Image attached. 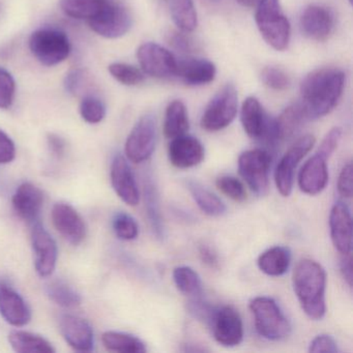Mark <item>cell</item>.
Here are the masks:
<instances>
[{
  "mask_svg": "<svg viewBox=\"0 0 353 353\" xmlns=\"http://www.w3.org/2000/svg\"><path fill=\"white\" fill-rule=\"evenodd\" d=\"M239 96L233 84L219 90L204 110L200 125L208 132H218L231 125L237 114Z\"/></svg>",
  "mask_w": 353,
  "mask_h": 353,
  "instance_id": "8992f818",
  "label": "cell"
},
{
  "mask_svg": "<svg viewBox=\"0 0 353 353\" xmlns=\"http://www.w3.org/2000/svg\"><path fill=\"white\" fill-rule=\"evenodd\" d=\"M339 194L345 198L352 197V163L348 162L342 170L338 179Z\"/></svg>",
  "mask_w": 353,
  "mask_h": 353,
  "instance_id": "bcb514c9",
  "label": "cell"
},
{
  "mask_svg": "<svg viewBox=\"0 0 353 353\" xmlns=\"http://www.w3.org/2000/svg\"><path fill=\"white\" fill-rule=\"evenodd\" d=\"M256 330L262 338L282 341L290 336L291 325L274 299L258 296L250 301Z\"/></svg>",
  "mask_w": 353,
  "mask_h": 353,
  "instance_id": "277c9868",
  "label": "cell"
},
{
  "mask_svg": "<svg viewBox=\"0 0 353 353\" xmlns=\"http://www.w3.org/2000/svg\"><path fill=\"white\" fill-rule=\"evenodd\" d=\"M315 142L313 135L307 134L303 136L290 146L279 162L274 172V181L279 193L283 197H288L292 192L295 170L299 162L311 152Z\"/></svg>",
  "mask_w": 353,
  "mask_h": 353,
  "instance_id": "ba28073f",
  "label": "cell"
},
{
  "mask_svg": "<svg viewBox=\"0 0 353 353\" xmlns=\"http://www.w3.org/2000/svg\"><path fill=\"white\" fill-rule=\"evenodd\" d=\"M110 176L117 195L128 205H137L140 201L139 190L133 171L125 157L117 154L113 159Z\"/></svg>",
  "mask_w": 353,
  "mask_h": 353,
  "instance_id": "ac0fdd59",
  "label": "cell"
},
{
  "mask_svg": "<svg viewBox=\"0 0 353 353\" xmlns=\"http://www.w3.org/2000/svg\"><path fill=\"white\" fill-rule=\"evenodd\" d=\"M344 72L336 68H322L307 74L301 83V102L307 121L332 112L345 88Z\"/></svg>",
  "mask_w": 353,
  "mask_h": 353,
  "instance_id": "6da1fadb",
  "label": "cell"
},
{
  "mask_svg": "<svg viewBox=\"0 0 353 353\" xmlns=\"http://www.w3.org/2000/svg\"><path fill=\"white\" fill-rule=\"evenodd\" d=\"M293 289L307 317L320 320L326 312V272L315 260L303 259L295 266Z\"/></svg>",
  "mask_w": 353,
  "mask_h": 353,
  "instance_id": "7a4b0ae2",
  "label": "cell"
},
{
  "mask_svg": "<svg viewBox=\"0 0 353 353\" xmlns=\"http://www.w3.org/2000/svg\"><path fill=\"white\" fill-rule=\"evenodd\" d=\"M334 14L324 6H309L299 18V28L303 36L316 42L327 40L334 32Z\"/></svg>",
  "mask_w": 353,
  "mask_h": 353,
  "instance_id": "5bb4252c",
  "label": "cell"
},
{
  "mask_svg": "<svg viewBox=\"0 0 353 353\" xmlns=\"http://www.w3.org/2000/svg\"><path fill=\"white\" fill-rule=\"evenodd\" d=\"M330 239L341 255L351 253L352 248V219L350 210L344 202H336L330 214Z\"/></svg>",
  "mask_w": 353,
  "mask_h": 353,
  "instance_id": "ffe728a7",
  "label": "cell"
},
{
  "mask_svg": "<svg viewBox=\"0 0 353 353\" xmlns=\"http://www.w3.org/2000/svg\"><path fill=\"white\" fill-rule=\"evenodd\" d=\"M113 231L117 236L123 241H133L139 234V226L135 219L125 212L115 214L112 221Z\"/></svg>",
  "mask_w": 353,
  "mask_h": 353,
  "instance_id": "8d00e7d4",
  "label": "cell"
},
{
  "mask_svg": "<svg viewBox=\"0 0 353 353\" xmlns=\"http://www.w3.org/2000/svg\"><path fill=\"white\" fill-rule=\"evenodd\" d=\"M108 71L117 82L127 86L139 85L144 81L145 75L138 68L123 63H111Z\"/></svg>",
  "mask_w": 353,
  "mask_h": 353,
  "instance_id": "d590c367",
  "label": "cell"
},
{
  "mask_svg": "<svg viewBox=\"0 0 353 353\" xmlns=\"http://www.w3.org/2000/svg\"><path fill=\"white\" fill-rule=\"evenodd\" d=\"M327 160L316 152L305 162L299 174V187L307 195L321 193L328 183Z\"/></svg>",
  "mask_w": 353,
  "mask_h": 353,
  "instance_id": "7402d4cb",
  "label": "cell"
},
{
  "mask_svg": "<svg viewBox=\"0 0 353 353\" xmlns=\"http://www.w3.org/2000/svg\"><path fill=\"white\" fill-rule=\"evenodd\" d=\"M187 185L198 208L204 214L210 216H221L226 212V206L222 200L203 185L194 181H188Z\"/></svg>",
  "mask_w": 353,
  "mask_h": 353,
  "instance_id": "f546056e",
  "label": "cell"
},
{
  "mask_svg": "<svg viewBox=\"0 0 353 353\" xmlns=\"http://www.w3.org/2000/svg\"><path fill=\"white\" fill-rule=\"evenodd\" d=\"M173 281L177 289L189 296H198L202 293V282L199 274L189 266H179L173 270Z\"/></svg>",
  "mask_w": 353,
  "mask_h": 353,
  "instance_id": "e575fe53",
  "label": "cell"
},
{
  "mask_svg": "<svg viewBox=\"0 0 353 353\" xmlns=\"http://www.w3.org/2000/svg\"><path fill=\"white\" fill-rule=\"evenodd\" d=\"M90 84L88 74L83 70H73L65 79V88L73 96H81Z\"/></svg>",
  "mask_w": 353,
  "mask_h": 353,
  "instance_id": "7bdbcfd3",
  "label": "cell"
},
{
  "mask_svg": "<svg viewBox=\"0 0 353 353\" xmlns=\"http://www.w3.org/2000/svg\"><path fill=\"white\" fill-rule=\"evenodd\" d=\"M341 137H342V130L340 128H334L330 130L318 148L317 154H321L328 160L338 148Z\"/></svg>",
  "mask_w": 353,
  "mask_h": 353,
  "instance_id": "ee69618b",
  "label": "cell"
},
{
  "mask_svg": "<svg viewBox=\"0 0 353 353\" xmlns=\"http://www.w3.org/2000/svg\"><path fill=\"white\" fill-rule=\"evenodd\" d=\"M88 24L99 36L106 39H117L129 32L132 26V18L125 8L109 1L102 13L90 20Z\"/></svg>",
  "mask_w": 353,
  "mask_h": 353,
  "instance_id": "4fadbf2b",
  "label": "cell"
},
{
  "mask_svg": "<svg viewBox=\"0 0 353 353\" xmlns=\"http://www.w3.org/2000/svg\"><path fill=\"white\" fill-rule=\"evenodd\" d=\"M241 121L243 130L252 139L265 140L268 143H276L274 119H270L266 115L257 99L249 97L243 101Z\"/></svg>",
  "mask_w": 353,
  "mask_h": 353,
  "instance_id": "8fae6325",
  "label": "cell"
},
{
  "mask_svg": "<svg viewBox=\"0 0 353 353\" xmlns=\"http://www.w3.org/2000/svg\"><path fill=\"white\" fill-rule=\"evenodd\" d=\"M170 14L175 26L183 32H191L197 28L194 0H170Z\"/></svg>",
  "mask_w": 353,
  "mask_h": 353,
  "instance_id": "1f68e13d",
  "label": "cell"
},
{
  "mask_svg": "<svg viewBox=\"0 0 353 353\" xmlns=\"http://www.w3.org/2000/svg\"><path fill=\"white\" fill-rule=\"evenodd\" d=\"M12 203L20 218L28 223H36L44 204V194L34 183H23L16 190Z\"/></svg>",
  "mask_w": 353,
  "mask_h": 353,
  "instance_id": "603a6c76",
  "label": "cell"
},
{
  "mask_svg": "<svg viewBox=\"0 0 353 353\" xmlns=\"http://www.w3.org/2000/svg\"><path fill=\"white\" fill-rule=\"evenodd\" d=\"M190 128L187 108L181 101L175 100L168 105L165 113L164 135L168 139L185 135Z\"/></svg>",
  "mask_w": 353,
  "mask_h": 353,
  "instance_id": "f1b7e54d",
  "label": "cell"
},
{
  "mask_svg": "<svg viewBox=\"0 0 353 353\" xmlns=\"http://www.w3.org/2000/svg\"><path fill=\"white\" fill-rule=\"evenodd\" d=\"M188 310L189 313L193 316L198 321L203 322L206 325L210 326L212 319H214V314H216V307H212L208 301L198 296H194L193 299L188 303Z\"/></svg>",
  "mask_w": 353,
  "mask_h": 353,
  "instance_id": "60d3db41",
  "label": "cell"
},
{
  "mask_svg": "<svg viewBox=\"0 0 353 353\" xmlns=\"http://www.w3.org/2000/svg\"><path fill=\"white\" fill-rule=\"evenodd\" d=\"M59 330L65 342L74 350L90 352L94 349V330L83 318L69 314L63 315L59 319Z\"/></svg>",
  "mask_w": 353,
  "mask_h": 353,
  "instance_id": "d6986e66",
  "label": "cell"
},
{
  "mask_svg": "<svg viewBox=\"0 0 353 353\" xmlns=\"http://www.w3.org/2000/svg\"><path fill=\"white\" fill-rule=\"evenodd\" d=\"M15 157V143L5 132L0 130V165L13 162Z\"/></svg>",
  "mask_w": 353,
  "mask_h": 353,
  "instance_id": "7dc6e473",
  "label": "cell"
},
{
  "mask_svg": "<svg viewBox=\"0 0 353 353\" xmlns=\"http://www.w3.org/2000/svg\"><path fill=\"white\" fill-rule=\"evenodd\" d=\"M305 121H307V119L299 103L287 107L278 119H274L276 142L291 139L296 135Z\"/></svg>",
  "mask_w": 353,
  "mask_h": 353,
  "instance_id": "d4e9b609",
  "label": "cell"
},
{
  "mask_svg": "<svg viewBox=\"0 0 353 353\" xmlns=\"http://www.w3.org/2000/svg\"><path fill=\"white\" fill-rule=\"evenodd\" d=\"M0 315L16 327L26 325L32 320V311L26 299L3 280H0Z\"/></svg>",
  "mask_w": 353,
  "mask_h": 353,
  "instance_id": "e0dca14e",
  "label": "cell"
},
{
  "mask_svg": "<svg viewBox=\"0 0 353 353\" xmlns=\"http://www.w3.org/2000/svg\"><path fill=\"white\" fill-rule=\"evenodd\" d=\"M169 161L179 169L197 166L205 157L203 145L193 136L181 135L173 138L168 148Z\"/></svg>",
  "mask_w": 353,
  "mask_h": 353,
  "instance_id": "44dd1931",
  "label": "cell"
},
{
  "mask_svg": "<svg viewBox=\"0 0 353 353\" xmlns=\"http://www.w3.org/2000/svg\"><path fill=\"white\" fill-rule=\"evenodd\" d=\"M216 185L221 193L224 194L233 201L243 202L247 200L248 196L245 185L235 177L228 176V175L219 177L216 179Z\"/></svg>",
  "mask_w": 353,
  "mask_h": 353,
  "instance_id": "f35d334b",
  "label": "cell"
},
{
  "mask_svg": "<svg viewBox=\"0 0 353 353\" xmlns=\"http://www.w3.org/2000/svg\"><path fill=\"white\" fill-rule=\"evenodd\" d=\"M157 141V121L145 114L134 125L125 142V156L135 164L145 162L154 154Z\"/></svg>",
  "mask_w": 353,
  "mask_h": 353,
  "instance_id": "9c48e42d",
  "label": "cell"
},
{
  "mask_svg": "<svg viewBox=\"0 0 353 353\" xmlns=\"http://www.w3.org/2000/svg\"><path fill=\"white\" fill-rule=\"evenodd\" d=\"M144 196H145L146 212H148V220L152 231L156 234L157 239H164L165 226L162 214H161L158 190L150 179L145 183Z\"/></svg>",
  "mask_w": 353,
  "mask_h": 353,
  "instance_id": "d6a6232c",
  "label": "cell"
},
{
  "mask_svg": "<svg viewBox=\"0 0 353 353\" xmlns=\"http://www.w3.org/2000/svg\"><path fill=\"white\" fill-rule=\"evenodd\" d=\"M199 256L201 258V261L205 264L206 266L210 268H219V258L214 249L208 245H201L199 248Z\"/></svg>",
  "mask_w": 353,
  "mask_h": 353,
  "instance_id": "681fc988",
  "label": "cell"
},
{
  "mask_svg": "<svg viewBox=\"0 0 353 353\" xmlns=\"http://www.w3.org/2000/svg\"><path fill=\"white\" fill-rule=\"evenodd\" d=\"M341 272H342L343 278L346 281L349 287L352 285V266H351V256L350 254L343 255L341 259Z\"/></svg>",
  "mask_w": 353,
  "mask_h": 353,
  "instance_id": "816d5d0a",
  "label": "cell"
},
{
  "mask_svg": "<svg viewBox=\"0 0 353 353\" xmlns=\"http://www.w3.org/2000/svg\"><path fill=\"white\" fill-rule=\"evenodd\" d=\"M108 3L109 0H61L59 6L69 17L90 22L98 17Z\"/></svg>",
  "mask_w": 353,
  "mask_h": 353,
  "instance_id": "83f0119b",
  "label": "cell"
},
{
  "mask_svg": "<svg viewBox=\"0 0 353 353\" xmlns=\"http://www.w3.org/2000/svg\"><path fill=\"white\" fill-rule=\"evenodd\" d=\"M257 1L258 0H237V3H239V5L245 8L254 7V6H256V3H257Z\"/></svg>",
  "mask_w": 353,
  "mask_h": 353,
  "instance_id": "f5cc1de1",
  "label": "cell"
},
{
  "mask_svg": "<svg viewBox=\"0 0 353 353\" xmlns=\"http://www.w3.org/2000/svg\"><path fill=\"white\" fill-rule=\"evenodd\" d=\"M291 263V252L288 248L276 245L261 254L258 258V268L270 276L286 274Z\"/></svg>",
  "mask_w": 353,
  "mask_h": 353,
  "instance_id": "484cf974",
  "label": "cell"
},
{
  "mask_svg": "<svg viewBox=\"0 0 353 353\" xmlns=\"http://www.w3.org/2000/svg\"><path fill=\"white\" fill-rule=\"evenodd\" d=\"M141 71L150 77L167 79L175 77L179 61L170 51L156 43H144L137 50Z\"/></svg>",
  "mask_w": 353,
  "mask_h": 353,
  "instance_id": "30bf717a",
  "label": "cell"
},
{
  "mask_svg": "<svg viewBox=\"0 0 353 353\" xmlns=\"http://www.w3.org/2000/svg\"><path fill=\"white\" fill-rule=\"evenodd\" d=\"M9 342L18 353H54L55 349L49 341L32 332L16 330L9 334Z\"/></svg>",
  "mask_w": 353,
  "mask_h": 353,
  "instance_id": "4316f807",
  "label": "cell"
},
{
  "mask_svg": "<svg viewBox=\"0 0 353 353\" xmlns=\"http://www.w3.org/2000/svg\"><path fill=\"white\" fill-rule=\"evenodd\" d=\"M80 114L86 123H101L106 117V107L102 101L94 96H85L80 104Z\"/></svg>",
  "mask_w": 353,
  "mask_h": 353,
  "instance_id": "74e56055",
  "label": "cell"
},
{
  "mask_svg": "<svg viewBox=\"0 0 353 353\" xmlns=\"http://www.w3.org/2000/svg\"><path fill=\"white\" fill-rule=\"evenodd\" d=\"M210 327L216 342L222 346L234 347L243 342V320L239 312L231 305L216 309Z\"/></svg>",
  "mask_w": 353,
  "mask_h": 353,
  "instance_id": "9a60e30c",
  "label": "cell"
},
{
  "mask_svg": "<svg viewBox=\"0 0 353 353\" xmlns=\"http://www.w3.org/2000/svg\"><path fill=\"white\" fill-rule=\"evenodd\" d=\"M261 80L268 88L283 92L290 86V78L283 70L274 67H268L262 71Z\"/></svg>",
  "mask_w": 353,
  "mask_h": 353,
  "instance_id": "ab89813d",
  "label": "cell"
},
{
  "mask_svg": "<svg viewBox=\"0 0 353 353\" xmlns=\"http://www.w3.org/2000/svg\"><path fill=\"white\" fill-rule=\"evenodd\" d=\"M216 74V65L208 59H188L177 65L176 76L189 85H206L214 81Z\"/></svg>",
  "mask_w": 353,
  "mask_h": 353,
  "instance_id": "cb8c5ba5",
  "label": "cell"
},
{
  "mask_svg": "<svg viewBox=\"0 0 353 353\" xmlns=\"http://www.w3.org/2000/svg\"><path fill=\"white\" fill-rule=\"evenodd\" d=\"M32 247L34 252V268L39 276L42 278L50 276L57 268L59 250L57 241L38 222L34 223L32 227Z\"/></svg>",
  "mask_w": 353,
  "mask_h": 353,
  "instance_id": "7c38bea8",
  "label": "cell"
},
{
  "mask_svg": "<svg viewBox=\"0 0 353 353\" xmlns=\"http://www.w3.org/2000/svg\"><path fill=\"white\" fill-rule=\"evenodd\" d=\"M30 49L37 61L46 67H53L69 57L71 43L65 32L42 28L30 36Z\"/></svg>",
  "mask_w": 353,
  "mask_h": 353,
  "instance_id": "5b68a950",
  "label": "cell"
},
{
  "mask_svg": "<svg viewBox=\"0 0 353 353\" xmlns=\"http://www.w3.org/2000/svg\"><path fill=\"white\" fill-rule=\"evenodd\" d=\"M272 156L264 150H251L239 158V171L255 195H266L270 188V169Z\"/></svg>",
  "mask_w": 353,
  "mask_h": 353,
  "instance_id": "52a82bcc",
  "label": "cell"
},
{
  "mask_svg": "<svg viewBox=\"0 0 353 353\" xmlns=\"http://www.w3.org/2000/svg\"><path fill=\"white\" fill-rule=\"evenodd\" d=\"M102 342L107 350L113 351V352H146L145 344L140 339L125 332H104L102 336Z\"/></svg>",
  "mask_w": 353,
  "mask_h": 353,
  "instance_id": "4dcf8cb0",
  "label": "cell"
},
{
  "mask_svg": "<svg viewBox=\"0 0 353 353\" xmlns=\"http://www.w3.org/2000/svg\"><path fill=\"white\" fill-rule=\"evenodd\" d=\"M169 42L175 49L181 50V52H192V50H193V45H192L191 41L181 32L171 34Z\"/></svg>",
  "mask_w": 353,
  "mask_h": 353,
  "instance_id": "f907efd6",
  "label": "cell"
},
{
  "mask_svg": "<svg viewBox=\"0 0 353 353\" xmlns=\"http://www.w3.org/2000/svg\"><path fill=\"white\" fill-rule=\"evenodd\" d=\"M310 352L313 353H336L339 352L338 345L332 336L319 334L313 339L309 348Z\"/></svg>",
  "mask_w": 353,
  "mask_h": 353,
  "instance_id": "f6af8a7d",
  "label": "cell"
},
{
  "mask_svg": "<svg viewBox=\"0 0 353 353\" xmlns=\"http://www.w3.org/2000/svg\"><path fill=\"white\" fill-rule=\"evenodd\" d=\"M16 83L7 70L0 68V109H9L15 98Z\"/></svg>",
  "mask_w": 353,
  "mask_h": 353,
  "instance_id": "b9f144b4",
  "label": "cell"
},
{
  "mask_svg": "<svg viewBox=\"0 0 353 353\" xmlns=\"http://www.w3.org/2000/svg\"><path fill=\"white\" fill-rule=\"evenodd\" d=\"M51 218L55 229L72 245H79L85 239V223L71 204L65 202L55 204Z\"/></svg>",
  "mask_w": 353,
  "mask_h": 353,
  "instance_id": "2e32d148",
  "label": "cell"
},
{
  "mask_svg": "<svg viewBox=\"0 0 353 353\" xmlns=\"http://www.w3.org/2000/svg\"><path fill=\"white\" fill-rule=\"evenodd\" d=\"M46 292L49 299L67 309H73L81 305V295L63 280H54L47 284Z\"/></svg>",
  "mask_w": 353,
  "mask_h": 353,
  "instance_id": "836d02e7",
  "label": "cell"
},
{
  "mask_svg": "<svg viewBox=\"0 0 353 353\" xmlns=\"http://www.w3.org/2000/svg\"><path fill=\"white\" fill-rule=\"evenodd\" d=\"M47 143H48L49 150L53 156L57 159H61L65 156V150H67V143L65 140L57 134H48L47 136Z\"/></svg>",
  "mask_w": 353,
  "mask_h": 353,
  "instance_id": "c3c4849f",
  "label": "cell"
},
{
  "mask_svg": "<svg viewBox=\"0 0 353 353\" xmlns=\"http://www.w3.org/2000/svg\"><path fill=\"white\" fill-rule=\"evenodd\" d=\"M255 21L263 40L276 51H284L290 41L289 20L279 0H258Z\"/></svg>",
  "mask_w": 353,
  "mask_h": 353,
  "instance_id": "3957f363",
  "label": "cell"
}]
</instances>
